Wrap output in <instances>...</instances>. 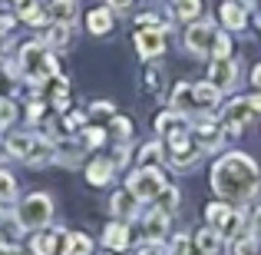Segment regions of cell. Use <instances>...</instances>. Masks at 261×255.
I'll list each match as a JSON object with an SVG mask.
<instances>
[{
    "instance_id": "cell-18",
    "label": "cell",
    "mask_w": 261,
    "mask_h": 255,
    "mask_svg": "<svg viewBox=\"0 0 261 255\" xmlns=\"http://www.w3.org/2000/svg\"><path fill=\"white\" fill-rule=\"evenodd\" d=\"M86 27H89L93 37H102V33L113 30V13H109V7H96V10H89Z\"/></svg>"
},
{
    "instance_id": "cell-19",
    "label": "cell",
    "mask_w": 261,
    "mask_h": 255,
    "mask_svg": "<svg viewBox=\"0 0 261 255\" xmlns=\"http://www.w3.org/2000/svg\"><path fill=\"white\" fill-rule=\"evenodd\" d=\"M93 252V239L83 232H63V255H89Z\"/></svg>"
},
{
    "instance_id": "cell-41",
    "label": "cell",
    "mask_w": 261,
    "mask_h": 255,
    "mask_svg": "<svg viewBox=\"0 0 261 255\" xmlns=\"http://www.w3.org/2000/svg\"><path fill=\"white\" fill-rule=\"evenodd\" d=\"M0 255H30V252H23L20 245H0Z\"/></svg>"
},
{
    "instance_id": "cell-44",
    "label": "cell",
    "mask_w": 261,
    "mask_h": 255,
    "mask_svg": "<svg viewBox=\"0 0 261 255\" xmlns=\"http://www.w3.org/2000/svg\"><path fill=\"white\" fill-rule=\"evenodd\" d=\"M251 83H255V86L261 89V63L255 66V70H251Z\"/></svg>"
},
{
    "instance_id": "cell-24",
    "label": "cell",
    "mask_w": 261,
    "mask_h": 255,
    "mask_svg": "<svg viewBox=\"0 0 261 255\" xmlns=\"http://www.w3.org/2000/svg\"><path fill=\"white\" fill-rule=\"evenodd\" d=\"M231 255H258V236L255 232H242L231 239Z\"/></svg>"
},
{
    "instance_id": "cell-2",
    "label": "cell",
    "mask_w": 261,
    "mask_h": 255,
    "mask_svg": "<svg viewBox=\"0 0 261 255\" xmlns=\"http://www.w3.org/2000/svg\"><path fill=\"white\" fill-rule=\"evenodd\" d=\"M13 219H17L20 229L27 232H37V229H46L53 219V199L46 192H30L27 199H20V205L13 209Z\"/></svg>"
},
{
    "instance_id": "cell-15",
    "label": "cell",
    "mask_w": 261,
    "mask_h": 255,
    "mask_svg": "<svg viewBox=\"0 0 261 255\" xmlns=\"http://www.w3.org/2000/svg\"><path fill=\"white\" fill-rule=\"evenodd\" d=\"M222 24L228 27V30H245L248 27V10H245L242 4H235V0H228V4H222Z\"/></svg>"
},
{
    "instance_id": "cell-5",
    "label": "cell",
    "mask_w": 261,
    "mask_h": 255,
    "mask_svg": "<svg viewBox=\"0 0 261 255\" xmlns=\"http://www.w3.org/2000/svg\"><path fill=\"white\" fill-rule=\"evenodd\" d=\"M255 113H261V96H238V100H231L228 106H225L222 126L235 133V129L248 126V123L255 120Z\"/></svg>"
},
{
    "instance_id": "cell-42",
    "label": "cell",
    "mask_w": 261,
    "mask_h": 255,
    "mask_svg": "<svg viewBox=\"0 0 261 255\" xmlns=\"http://www.w3.org/2000/svg\"><path fill=\"white\" fill-rule=\"evenodd\" d=\"M251 225H255L251 232H255V236H261V205L255 209V216H251Z\"/></svg>"
},
{
    "instance_id": "cell-36",
    "label": "cell",
    "mask_w": 261,
    "mask_h": 255,
    "mask_svg": "<svg viewBox=\"0 0 261 255\" xmlns=\"http://www.w3.org/2000/svg\"><path fill=\"white\" fill-rule=\"evenodd\" d=\"M113 129H116V136H122V140H126V136L133 133V126H129V120H122V116H116V120H113Z\"/></svg>"
},
{
    "instance_id": "cell-43",
    "label": "cell",
    "mask_w": 261,
    "mask_h": 255,
    "mask_svg": "<svg viewBox=\"0 0 261 255\" xmlns=\"http://www.w3.org/2000/svg\"><path fill=\"white\" fill-rule=\"evenodd\" d=\"M93 113H113V103H93Z\"/></svg>"
},
{
    "instance_id": "cell-3",
    "label": "cell",
    "mask_w": 261,
    "mask_h": 255,
    "mask_svg": "<svg viewBox=\"0 0 261 255\" xmlns=\"http://www.w3.org/2000/svg\"><path fill=\"white\" fill-rule=\"evenodd\" d=\"M20 66L27 70V77H30L33 86H40L46 77H53V73H57V60L46 53L43 43H27L23 50H20Z\"/></svg>"
},
{
    "instance_id": "cell-17",
    "label": "cell",
    "mask_w": 261,
    "mask_h": 255,
    "mask_svg": "<svg viewBox=\"0 0 261 255\" xmlns=\"http://www.w3.org/2000/svg\"><path fill=\"white\" fill-rule=\"evenodd\" d=\"M195 249L202 252V255H222V232L212 229V225H208V229H202L195 236Z\"/></svg>"
},
{
    "instance_id": "cell-47",
    "label": "cell",
    "mask_w": 261,
    "mask_h": 255,
    "mask_svg": "<svg viewBox=\"0 0 261 255\" xmlns=\"http://www.w3.org/2000/svg\"><path fill=\"white\" fill-rule=\"evenodd\" d=\"M13 4H27V0H13Z\"/></svg>"
},
{
    "instance_id": "cell-4",
    "label": "cell",
    "mask_w": 261,
    "mask_h": 255,
    "mask_svg": "<svg viewBox=\"0 0 261 255\" xmlns=\"http://www.w3.org/2000/svg\"><path fill=\"white\" fill-rule=\"evenodd\" d=\"M126 189L133 192L139 202H149V199H155L162 189H166V176H162L159 166H139L136 172H129Z\"/></svg>"
},
{
    "instance_id": "cell-28",
    "label": "cell",
    "mask_w": 261,
    "mask_h": 255,
    "mask_svg": "<svg viewBox=\"0 0 261 255\" xmlns=\"http://www.w3.org/2000/svg\"><path fill=\"white\" fill-rule=\"evenodd\" d=\"M172 10L182 20H195L202 13V0H172Z\"/></svg>"
},
{
    "instance_id": "cell-30",
    "label": "cell",
    "mask_w": 261,
    "mask_h": 255,
    "mask_svg": "<svg viewBox=\"0 0 261 255\" xmlns=\"http://www.w3.org/2000/svg\"><path fill=\"white\" fill-rule=\"evenodd\" d=\"M20 20H23V24H30V27H40V24L46 20V13H43V7H40V4L27 0V4H23V10H20Z\"/></svg>"
},
{
    "instance_id": "cell-37",
    "label": "cell",
    "mask_w": 261,
    "mask_h": 255,
    "mask_svg": "<svg viewBox=\"0 0 261 255\" xmlns=\"http://www.w3.org/2000/svg\"><path fill=\"white\" fill-rule=\"evenodd\" d=\"M189 252V236H175L172 239V255H185Z\"/></svg>"
},
{
    "instance_id": "cell-13",
    "label": "cell",
    "mask_w": 261,
    "mask_h": 255,
    "mask_svg": "<svg viewBox=\"0 0 261 255\" xmlns=\"http://www.w3.org/2000/svg\"><path fill=\"white\" fill-rule=\"evenodd\" d=\"M102 245H106L109 252H126L129 249V229H126V222L106 225V232H102Z\"/></svg>"
},
{
    "instance_id": "cell-16",
    "label": "cell",
    "mask_w": 261,
    "mask_h": 255,
    "mask_svg": "<svg viewBox=\"0 0 261 255\" xmlns=\"http://www.w3.org/2000/svg\"><path fill=\"white\" fill-rule=\"evenodd\" d=\"M166 229H169V212L152 209L146 216V239L149 242H162V239H166Z\"/></svg>"
},
{
    "instance_id": "cell-1",
    "label": "cell",
    "mask_w": 261,
    "mask_h": 255,
    "mask_svg": "<svg viewBox=\"0 0 261 255\" xmlns=\"http://www.w3.org/2000/svg\"><path fill=\"white\" fill-rule=\"evenodd\" d=\"M212 189L225 202H248L258 192V166L245 153H228L212 166Z\"/></svg>"
},
{
    "instance_id": "cell-48",
    "label": "cell",
    "mask_w": 261,
    "mask_h": 255,
    "mask_svg": "<svg viewBox=\"0 0 261 255\" xmlns=\"http://www.w3.org/2000/svg\"><path fill=\"white\" fill-rule=\"evenodd\" d=\"M245 4H251V0H245Z\"/></svg>"
},
{
    "instance_id": "cell-23",
    "label": "cell",
    "mask_w": 261,
    "mask_h": 255,
    "mask_svg": "<svg viewBox=\"0 0 261 255\" xmlns=\"http://www.w3.org/2000/svg\"><path fill=\"white\" fill-rule=\"evenodd\" d=\"M228 216H231V202H212L208 209H205V219H208V225L212 229H222L225 222H228Z\"/></svg>"
},
{
    "instance_id": "cell-21",
    "label": "cell",
    "mask_w": 261,
    "mask_h": 255,
    "mask_svg": "<svg viewBox=\"0 0 261 255\" xmlns=\"http://www.w3.org/2000/svg\"><path fill=\"white\" fill-rule=\"evenodd\" d=\"M113 179V163L109 159H93L86 166V182L89 186H106Z\"/></svg>"
},
{
    "instance_id": "cell-22",
    "label": "cell",
    "mask_w": 261,
    "mask_h": 255,
    "mask_svg": "<svg viewBox=\"0 0 261 255\" xmlns=\"http://www.w3.org/2000/svg\"><path fill=\"white\" fill-rule=\"evenodd\" d=\"M4 146H7V153H10V156L27 159V153H30V146H33V136H30V133H13L10 140L4 143Z\"/></svg>"
},
{
    "instance_id": "cell-32",
    "label": "cell",
    "mask_w": 261,
    "mask_h": 255,
    "mask_svg": "<svg viewBox=\"0 0 261 255\" xmlns=\"http://www.w3.org/2000/svg\"><path fill=\"white\" fill-rule=\"evenodd\" d=\"M13 196H17V179L7 169H0V202H10Z\"/></svg>"
},
{
    "instance_id": "cell-38",
    "label": "cell",
    "mask_w": 261,
    "mask_h": 255,
    "mask_svg": "<svg viewBox=\"0 0 261 255\" xmlns=\"http://www.w3.org/2000/svg\"><path fill=\"white\" fill-rule=\"evenodd\" d=\"M83 120H86L83 113H70V116H66V129H80V126H83Z\"/></svg>"
},
{
    "instance_id": "cell-35",
    "label": "cell",
    "mask_w": 261,
    "mask_h": 255,
    "mask_svg": "<svg viewBox=\"0 0 261 255\" xmlns=\"http://www.w3.org/2000/svg\"><path fill=\"white\" fill-rule=\"evenodd\" d=\"M83 143H86V149L102 146V143H106V129H86V133H83Z\"/></svg>"
},
{
    "instance_id": "cell-11",
    "label": "cell",
    "mask_w": 261,
    "mask_h": 255,
    "mask_svg": "<svg viewBox=\"0 0 261 255\" xmlns=\"http://www.w3.org/2000/svg\"><path fill=\"white\" fill-rule=\"evenodd\" d=\"M195 143L202 149H218L225 143V126L222 123H212V120H205L202 116V123L195 126Z\"/></svg>"
},
{
    "instance_id": "cell-33",
    "label": "cell",
    "mask_w": 261,
    "mask_h": 255,
    "mask_svg": "<svg viewBox=\"0 0 261 255\" xmlns=\"http://www.w3.org/2000/svg\"><path fill=\"white\" fill-rule=\"evenodd\" d=\"M212 57H215V60L231 57V40H228V33H215V43H212Z\"/></svg>"
},
{
    "instance_id": "cell-9",
    "label": "cell",
    "mask_w": 261,
    "mask_h": 255,
    "mask_svg": "<svg viewBox=\"0 0 261 255\" xmlns=\"http://www.w3.org/2000/svg\"><path fill=\"white\" fill-rule=\"evenodd\" d=\"M155 129H159V136L166 143H175V140H185L189 136V123H185V116L182 113H162L159 120H155Z\"/></svg>"
},
{
    "instance_id": "cell-14",
    "label": "cell",
    "mask_w": 261,
    "mask_h": 255,
    "mask_svg": "<svg viewBox=\"0 0 261 255\" xmlns=\"http://www.w3.org/2000/svg\"><path fill=\"white\" fill-rule=\"evenodd\" d=\"M63 239V232H46V229H37L33 232V239H30V252L33 255H53L57 252V242Z\"/></svg>"
},
{
    "instance_id": "cell-27",
    "label": "cell",
    "mask_w": 261,
    "mask_h": 255,
    "mask_svg": "<svg viewBox=\"0 0 261 255\" xmlns=\"http://www.w3.org/2000/svg\"><path fill=\"white\" fill-rule=\"evenodd\" d=\"M50 13L60 20V24H70L76 17V0H53L50 4Z\"/></svg>"
},
{
    "instance_id": "cell-25",
    "label": "cell",
    "mask_w": 261,
    "mask_h": 255,
    "mask_svg": "<svg viewBox=\"0 0 261 255\" xmlns=\"http://www.w3.org/2000/svg\"><path fill=\"white\" fill-rule=\"evenodd\" d=\"M46 159H53L50 140H33L30 153H27V163H30V166H40V163H46Z\"/></svg>"
},
{
    "instance_id": "cell-7",
    "label": "cell",
    "mask_w": 261,
    "mask_h": 255,
    "mask_svg": "<svg viewBox=\"0 0 261 255\" xmlns=\"http://www.w3.org/2000/svg\"><path fill=\"white\" fill-rule=\"evenodd\" d=\"M136 50H139L142 60H152L159 53H166V30L162 27H149V30L136 33Z\"/></svg>"
},
{
    "instance_id": "cell-45",
    "label": "cell",
    "mask_w": 261,
    "mask_h": 255,
    "mask_svg": "<svg viewBox=\"0 0 261 255\" xmlns=\"http://www.w3.org/2000/svg\"><path fill=\"white\" fill-rule=\"evenodd\" d=\"M10 27H13V20H10V17H0V33H7Z\"/></svg>"
},
{
    "instance_id": "cell-6",
    "label": "cell",
    "mask_w": 261,
    "mask_h": 255,
    "mask_svg": "<svg viewBox=\"0 0 261 255\" xmlns=\"http://www.w3.org/2000/svg\"><path fill=\"white\" fill-rule=\"evenodd\" d=\"M212 43H215V27H212L208 20L192 24L189 30H185V47H189V53H195V57H208Z\"/></svg>"
},
{
    "instance_id": "cell-31",
    "label": "cell",
    "mask_w": 261,
    "mask_h": 255,
    "mask_svg": "<svg viewBox=\"0 0 261 255\" xmlns=\"http://www.w3.org/2000/svg\"><path fill=\"white\" fill-rule=\"evenodd\" d=\"M155 199H159V209H162V212H169V216H172V212L178 209V189H175V186H166V189H162Z\"/></svg>"
},
{
    "instance_id": "cell-10",
    "label": "cell",
    "mask_w": 261,
    "mask_h": 255,
    "mask_svg": "<svg viewBox=\"0 0 261 255\" xmlns=\"http://www.w3.org/2000/svg\"><path fill=\"white\" fill-rule=\"evenodd\" d=\"M222 89H215L212 83H192V116H205L208 109L218 106Z\"/></svg>"
},
{
    "instance_id": "cell-40",
    "label": "cell",
    "mask_w": 261,
    "mask_h": 255,
    "mask_svg": "<svg viewBox=\"0 0 261 255\" xmlns=\"http://www.w3.org/2000/svg\"><path fill=\"white\" fill-rule=\"evenodd\" d=\"M106 7H109V10H129L133 0H106Z\"/></svg>"
},
{
    "instance_id": "cell-39",
    "label": "cell",
    "mask_w": 261,
    "mask_h": 255,
    "mask_svg": "<svg viewBox=\"0 0 261 255\" xmlns=\"http://www.w3.org/2000/svg\"><path fill=\"white\" fill-rule=\"evenodd\" d=\"M27 116H30V123H37L40 116H43V106H40V103H30V106H27Z\"/></svg>"
},
{
    "instance_id": "cell-12",
    "label": "cell",
    "mask_w": 261,
    "mask_h": 255,
    "mask_svg": "<svg viewBox=\"0 0 261 255\" xmlns=\"http://www.w3.org/2000/svg\"><path fill=\"white\" fill-rule=\"evenodd\" d=\"M198 156H202V146L192 143L189 136H185V140L169 143V159H172L175 166H192V163H198Z\"/></svg>"
},
{
    "instance_id": "cell-29",
    "label": "cell",
    "mask_w": 261,
    "mask_h": 255,
    "mask_svg": "<svg viewBox=\"0 0 261 255\" xmlns=\"http://www.w3.org/2000/svg\"><path fill=\"white\" fill-rule=\"evenodd\" d=\"M43 40H46V47H66V43H70V24H60V20H57Z\"/></svg>"
},
{
    "instance_id": "cell-26",
    "label": "cell",
    "mask_w": 261,
    "mask_h": 255,
    "mask_svg": "<svg viewBox=\"0 0 261 255\" xmlns=\"http://www.w3.org/2000/svg\"><path fill=\"white\" fill-rule=\"evenodd\" d=\"M162 159H166V149H162V143H146L139 153V166H162Z\"/></svg>"
},
{
    "instance_id": "cell-34",
    "label": "cell",
    "mask_w": 261,
    "mask_h": 255,
    "mask_svg": "<svg viewBox=\"0 0 261 255\" xmlns=\"http://www.w3.org/2000/svg\"><path fill=\"white\" fill-rule=\"evenodd\" d=\"M17 120V106H13V100H0V129L7 126V123Z\"/></svg>"
},
{
    "instance_id": "cell-8",
    "label": "cell",
    "mask_w": 261,
    "mask_h": 255,
    "mask_svg": "<svg viewBox=\"0 0 261 255\" xmlns=\"http://www.w3.org/2000/svg\"><path fill=\"white\" fill-rule=\"evenodd\" d=\"M208 83L215 89H222V93L235 89V83H238V63H231L228 57L215 60V63H212V73H208Z\"/></svg>"
},
{
    "instance_id": "cell-46",
    "label": "cell",
    "mask_w": 261,
    "mask_h": 255,
    "mask_svg": "<svg viewBox=\"0 0 261 255\" xmlns=\"http://www.w3.org/2000/svg\"><path fill=\"white\" fill-rule=\"evenodd\" d=\"M7 153V146H4V140H0V156H4Z\"/></svg>"
},
{
    "instance_id": "cell-20",
    "label": "cell",
    "mask_w": 261,
    "mask_h": 255,
    "mask_svg": "<svg viewBox=\"0 0 261 255\" xmlns=\"http://www.w3.org/2000/svg\"><path fill=\"white\" fill-rule=\"evenodd\" d=\"M109 205H113V212H116L119 219H133L136 212H139V199H136L129 189H126V192H116Z\"/></svg>"
}]
</instances>
